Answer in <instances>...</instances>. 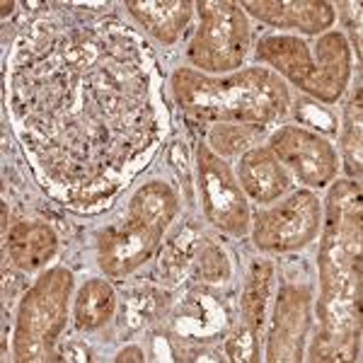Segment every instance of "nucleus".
<instances>
[{"instance_id": "nucleus-1", "label": "nucleus", "mask_w": 363, "mask_h": 363, "mask_svg": "<svg viewBox=\"0 0 363 363\" xmlns=\"http://www.w3.org/2000/svg\"><path fill=\"white\" fill-rule=\"evenodd\" d=\"M172 85L179 107L201 121L264 126L289 107L286 87L264 68H252L223 80L177 70Z\"/></svg>"}, {"instance_id": "nucleus-2", "label": "nucleus", "mask_w": 363, "mask_h": 363, "mask_svg": "<svg viewBox=\"0 0 363 363\" xmlns=\"http://www.w3.org/2000/svg\"><path fill=\"white\" fill-rule=\"evenodd\" d=\"M70 274L66 269H54L42 277L29 291L20 306L15 347L22 361H34L49 354L58 332L66 325V303L70 291Z\"/></svg>"}, {"instance_id": "nucleus-3", "label": "nucleus", "mask_w": 363, "mask_h": 363, "mask_svg": "<svg viewBox=\"0 0 363 363\" xmlns=\"http://www.w3.org/2000/svg\"><path fill=\"white\" fill-rule=\"evenodd\" d=\"M201 25L189 46V61L201 70L238 68L250 46V27L235 3H199Z\"/></svg>"}, {"instance_id": "nucleus-4", "label": "nucleus", "mask_w": 363, "mask_h": 363, "mask_svg": "<svg viewBox=\"0 0 363 363\" xmlns=\"http://www.w3.org/2000/svg\"><path fill=\"white\" fill-rule=\"evenodd\" d=\"M257 58L272 63L291 83H296L301 90L310 92L322 102H337L351 73V58L315 63L310 58V44L296 37L264 39L259 42Z\"/></svg>"}, {"instance_id": "nucleus-5", "label": "nucleus", "mask_w": 363, "mask_h": 363, "mask_svg": "<svg viewBox=\"0 0 363 363\" xmlns=\"http://www.w3.org/2000/svg\"><path fill=\"white\" fill-rule=\"evenodd\" d=\"M199 194L206 220L233 235H242L250 225V208L233 177L228 162L213 155L206 145L199 148Z\"/></svg>"}, {"instance_id": "nucleus-6", "label": "nucleus", "mask_w": 363, "mask_h": 363, "mask_svg": "<svg viewBox=\"0 0 363 363\" xmlns=\"http://www.w3.org/2000/svg\"><path fill=\"white\" fill-rule=\"evenodd\" d=\"M320 203L308 191H298L269 208L255 220V245L267 252H289L306 247L318 235Z\"/></svg>"}, {"instance_id": "nucleus-7", "label": "nucleus", "mask_w": 363, "mask_h": 363, "mask_svg": "<svg viewBox=\"0 0 363 363\" xmlns=\"http://www.w3.org/2000/svg\"><path fill=\"white\" fill-rule=\"evenodd\" d=\"M279 162L310 186H325L337 177V153L325 138L301 126H284L272 136L269 145Z\"/></svg>"}, {"instance_id": "nucleus-8", "label": "nucleus", "mask_w": 363, "mask_h": 363, "mask_svg": "<svg viewBox=\"0 0 363 363\" xmlns=\"http://www.w3.org/2000/svg\"><path fill=\"white\" fill-rule=\"evenodd\" d=\"M165 228L150 225L136 216H126L119 225H112L99 238V267L107 277H126L150 259Z\"/></svg>"}, {"instance_id": "nucleus-9", "label": "nucleus", "mask_w": 363, "mask_h": 363, "mask_svg": "<svg viewBox=\"0 0 363 363\" xmlns=\"http://www.w3.org/2000/svg\"><path fill=\"white\" fill-rule=\"evenodd\" d=\"M308 330V294L298 289H286L277 303L274 330L269 335V359L298 361L301 342Z\"/></svg>"}, {"instance_id": "nucleus-10", "label": "nucleus", "mask_w": 363, "mask_h": 363, "mask_svg": "<svg viewBox=\"0 0 363 363\" xmlns=\"http://www.w3.org/2000/svg\"><path fill=\"white\" fill-rule=\"evenodd\" d=\"M238 177L242 189L259 203L277 201L291 186V177L269 148L247 150L238 165Z\"/></svg>"}, {"instance_id": "nucleus-11", "label": "nucleus", "mask_w": 363, "mask_h": 363, "mask_svg": "<svg viewBox=\"0 0 363 363\" xmlns=\"http://www.w3.org/2000/svg\"><path fill=\"white\" fill-rule=\"evenodd\" d=\"M242 8L262 22L284 29L296 27L306 34L325 32L335 22V10L330 3H242Z\"/></svg>"}, {"instance_id": "nucleus-12", "label": "nucleus", "mask_w": 363, "mask_h": 363, "mask_svg": "<svg viewBox=\"0 0 363 363\" xmlns=\"http://www.w3.org/2000/svg\"><path fill=\"white\" fill-rule=\"evenodd\" d=\"M56 235L44 223H20L8 235V252L13 257V264L34 272L44 267L56 255Z\"/></svg>"}, {"instance_id": "nucleus-13", "label": "nucleus", "mask_w": 363, "mask_h": 363, "mask_svg": "<svg viewBox=\"0 0 363 363\" xmlns=\"http://www.w3.org/2000/svg\"><path fill=\"white\" fill-rule=\"evenodd\" d=\"M128 10L140 25L165 44H172L189 20L186 3H128Z\"/></svg>"}, {"instance_id": "nucleus-14", "label": "nucleus", "mask_w": 363, "mask_h": 363, "mask_svg": "<svg viewBox=\"0 0 363 363\" xmlns=\"http://www.w3.org/2000/svg\"><path fill=\"white\" fill-rule=\"evenodd\" d=\"M116 298L112 286L104 279H92L75 298V325L80 330H97L114 315Z\"/></svg>"}, {"instance_id": "nucleus-15", "label": "nucleus", "mask_w": 363, "mask_h": 363, "mask_svg": "<svg viewBox=\"0 0 363 363\" xmlns=\"http://www.w3.org/2000/svg\"><path fill=\"white\" fill-rule=\"evenodd\" d=\"M174 213H177V196L162 182H148L145 186H140L128 206V216H136L145 223L160 228H167Z\"/></svg>"}, {"instance_id": "nucleus-16", "label": "nucleus", "mask_w": 363, "mask_h": 363, "mask_svg": "<svg viewBox=\"0 0 363 363\" xmlns=\"http://www.w3.org/2000/svg\"><path fill=\"white\" fill-rule=\"evenodd\" d=\"M199 240H201V235H199L196 225L191 223L182 225L172 233V238L160 250V277L165 284L172 286L182 279L184 269L194 262Z\"/></svg>"}, {"instance_id": "nucleus-17", "label": "nucleus", "mask_w": 363, "mask_h": 363, "mask_svg": "<svg viewBox=\"0 0 363 363\" xmlns=\"http://www.w3.org/2000/svg\"><path fill=\"white\" fill-rule=\"evenodd\" d=\"M272 279H274L272 262H262V264L252 267L250 279H247V284H245L242 315L255 332H259L262 325H264V310L269 301V291H272Z\"/></svg>"}, {"instance_id": "nucleus-18", "label": "nucleus", "mask_w": 363, "mask_h": 363, "mask_svg": "<svg viewBox=\"0 0 363 363\" xmlns=\"http://www.w3.org/2000/svg\"><path fill=\"white\" fill-rule=\"evenodd\" d=\"M165 308V294L160 289H136L124 298V318H121V330H138L145 322L155 320V315Z\"/></svg>"}, {"instance_id": "nucleus-19", "label": "nucleus", "mask_w": 363, "mask_h": 363, "mask_svg": "<svg viewBox=\"0 0 363 363\" xmlns=\"http://www.w3.org/2000/svg\"><path fill=\"white\" fill-rule=\"evenodd\" d=\"M257 133H262L259 124H216L208 133V143L220 155H238L257 138Z\"/></svg>"}, {"instance_id": "nucleus-20", "label": "nucleus", "mask_w": 363, "mask_h": 363, "mask_svg": "<svg viewBox=\"0 0 363 363\" xmlns=\"http://www.w3.org/2000/svg\"><path fill=\"white\" fill-rule=\"evenodd\" d=\"M194 262H196V274L203 281H211V284L223 281L228 277V272H230L225 255L220 252V247H216V245H206V247L199 245Z\"/></svg>"}, {"instance_id": "nucleus-21", "label": "nucleus", "mask_w": 363, "mask_h": 363, "mask_svg": "<svg viewBox=\"0 0 363 363\" xmlns=\"http://www.w3.org/2000/svg\"><path fill=\"white\" fill-rule=\"evenodd\" d=\"M255 335H257V332L252 330L250 325L242 327V330H238L235 335L228 339V354H230L235 361H252V359H257V356H255V351H257Z\"/></svg>"}, {"instance_id": "nucleus-22", "label": "nucleus", "mask_w": 363, "mask_h": 363, "mask_svg": "<svg viewBox=\"0 0 363 363\" xmlns=\"http://www.w3.org/2000/svg\"><path fill=\"white\" fill-rule=\"evenodd\" d=\"M116 361H143V351L138 347H128L116 356Z\"/></svg>"}]
</instances>
